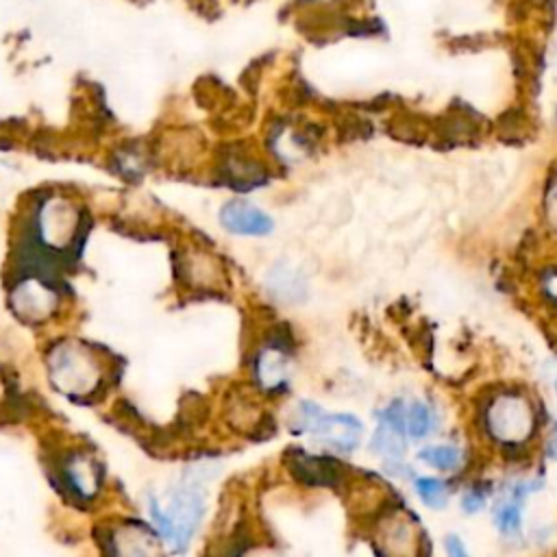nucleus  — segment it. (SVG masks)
Instances as JSON below:
<instances>
[{"mask_svg":"<svg viewBox=\"0 0 557 557\" xmlns=\"http://www.w3.org/2000/svg\"><path fill=\"white\" fill-rule=\"evenodd\" d=\"M446 553H448V557H470L468 550H466V546L461 544V540L455 537V535H451V537L446 540Z\"/></svg>","mask_w":557,"mask_h":557,"instance_id":"5701e85b","label":"nucleus"},{"mask_svg":"<svg viewBox=\"0 0 557 557\" xmlns=\"http://www.w3.org/2000/svg\"><path fill=\"white\" fill-rule=\"evenodd\" d=\"M422 461H427L433 468L440 470H455L461 464V451L451 446V444H438V446H427L418 455Z\"/></svg>","mask_w":557,"mask_h":557,"instance_id":"6ab92c4d","label":"nucleus"},{"mask_svg":"<svg viewBox=\"0 0 557 557\" xmlns=\"http://www.w3.org/2000/svg\"><path fill=\"white\" fill-rule=\"evenodd\" d=\"M377 542L385 557H418L422 548L416 522L401 511L379 524Z\"/></svg>","mask_w":557,"mask_h":557,"instance_id":"423d86ee","label":"nucleus"},{"mask_svg":"<svg viewBox=\"0 0 557 557\" xmlns=\"http://www.w3.org/2000/svg\"><path fill=\"white\" fill-rule=\"evenodd\" d=\"M416 492L420 496V501L433 509H440L446 505V485L433 477H422L416 481Z\"/></svg>","mask_w":557,"mask_h":557,"instance_id":"aec40b11","label":"nucleus"},{"mask_svg":"<svg viewBox=\"0 0 557 557\" xmlns=\"http://www.w3.org/2000/svg\"><path fill=\"white\" fill-rule=\"evenodd\" d=\"M183 275L190 279V283L207 286V283H214L220 279V268L214 257H210L207 253L201 251V253H192L186 257Z\"/></svg>","mask_w":557,"mask_h":557,"instance_id":"f3484780","label":"nucleus"},{"mask_svg":"<svg viewBox=\"0 0 557 557\" xmlns=\"http://www.w3.org/2000/svg\"><path fill=\"white\" fill-rule=\"evenodd\" d=\"M290 342L273 340L255 357V377L264 390H281L288 385L290 377Z\"/></svg>","mask_w":557,"mask_h":557,"instance_id":"1a4fd4ad","label":"nucleus"},{"mask_svg":"<svg viewBox=\"0 0 557 557\" xmlns=\"http://www.w3.org/2000/svg\"><path fill=\"white\" fill-rule=\"evenodd\" d=\"M53 383L68 396H84L99 388L101 362L84 344H58L49 359Z\"/></svg>","mask_w":557,"mask_h":557,"instance_id":"f03ea898","label":"nucleus"},{"mask_svg":"<svg viewBox=\"0 0 557 557\" xmlns=\"http://www.w3.org/2000/svg\"><path fill=\"white\" fill-rule=\"evenodd\" d=\"M55 305H58V294L49 286H45L36 279H29V281L16 286V290H14L16 314L29 322L47 320L49 316H53Z\"/></svg>","mask_w":557,"mask_h":557,"instance_id":"9b49d317","label":"nucleus"},{"mask_svg":"<svg viewBox=\"0 0 557 557\" xmlns=\"http://www.w3.org/2000/svg\"><path fill=\"white\" fill-rule=\"evenodd\" d=\"M266 286H268V292L273 299H277L279 303H301L307 294V283H305V277L290 268L288 264H281V266H275L270 273H268V279H266Z\"/></svg>","mask_w":557,"mask_h":557,"instance_id":"ddd939ff","label":"nucleus"},{"mask_svg":"<svg viewBox=\"0 0 557 557\" xmlns=\"http://www.w3.org/2000/svg\"><path fill=\"white\" fill-rule=\"evenodd\" d=\"M296 422L301 431L314 433L327 446L336 451H353L359 444L362 425L349 414H325L314 403H301L296 412Z\"/></svg>","mask_w":557,"mask_h":557,"instance_id":"20e7f679","label":"nucleus"},{"mask_svg":"<svg viewBox=\"0 0 557 557\" xmlns=\"http://www.w3.org/2000/svg\"><path fill=\"white\" fill-rule=\"evenodd\" d=\"M205 514V494L199 483L183 481L166 505L160 501H151V518L157 531L173 544L175 550H186L190 540L194 537Z\"/></svg>","mask_w":557,"mask_h":557,"instance_id":"f257e3e1","label":"nucleus"},{"mask_svg":"<svg viewBox=\"0 0 557 557\" xmlns=\"http://www.w3.org/2000/svg\"><path fill=\"white\" fill-rule=\"evenodd\" d=\"M227 179L238 190H253L259 186H266L268 173L262 166V162L249 157V155H233L225 164Z\"/></svg>","mask_w":557,"mask_h":557,"instance_id":"dca6fc26","label":"nucleus"},{"mask_svg":"<svg viewBox=\"0 0 557 557\" xmlns=\"http://www.w3.org/2000/svg\"><path fill=\"white\" fill-rule=\"evenodd\" d=\"M114 557H162V553L144 527L127 524L114 540Z\"/></svg>","mask_w":557,"mask_h":557,"instance_id":"2eb2a0df","label":"nucleus"},{"mask_svg":"<svg viewBox=\"0 0 557 557\" xmlns=\"http://www.w3.org/2000/svg\"><path fill=\"white\" fill-rule=\"evenodd\" d=\"M483 507V494H479L477 490L474 492H468L464 496V509L466 511H479Z\"/></svg>","mask_w":557,"mask_h":557,"instance_id":"b1692460","label":"nucleus"},{"mask_svg":"<svg viewBox=\"0 0 557 557\" xmlns=\"http://www.w3.org/2000/svg\"><path fill=\"white\" fill-rule=\"evenodd\" d=\"M531 483H516L498 503L494 509V520L501 533L509 537L520 535V518H522V501L531 492Z\"/></svg>","mask_w":557,"mask_h":557,"instance_id":"4468645a","label":"nucleus"},{"mask_svg":"<svg viewBox=\"0 0 557 557\" xmlns=\"http://www.w3.org/2000/svg\"><path fill=\"white\" fill-rule=\"evenodd\" d=\"M548 455H550L553 459H557V429L553 431V435H550V440H548Z\"/></svg>","mask_w":557,"mask_h":557,"instance_id":"393cba45","label":"nucleus"},{"mask_svg":"<svg viewBox=\"0 0 557 557\" xmlns=\"http://www.w3.org/2000/svg\"><path fill=\"white\" fill-rule=\"evenodd\" d=\"M435 425V416L433 409L427 403H412V407L405 414V429L412 438L420 440L425 435H429L433 431Z\"/></svg>","mask_w":557,"mask_h":557,"instance_id":"a211bd4d","label":"nucleus"},{"mask_svg":"<svg viewBox=\"0 0 557 557\" xmlns=\"http://www.w3.org/2000/svg\"><path fill=\"white\" fill-rule=\"evenodd\" d=\"M79 223V212L68 199H47L36 212V233L53 251H64L73 244Z\"/></svg>","mask_w":557,"mask_h":557,"instance_id":"39448f33","label":"nucleus"},{"mask_svg":"<svg viewBox=\"0 0 557 557\" xmlns=\"http://www.w3.org/2000/svg\"><path fill=\"white\" fill-rule=\"evenodd\" d=\"M485 427L503 444H522L535 427L531 403L514 392L496 396L485 414Z\"/></svg>","mask_w":557,"mask_h":557,"instance_id":"7ed1b4c3","label":"nucleus"},{"mask_svg":"<svg viewBox=\"0 0 557 557\" xmlns=\"http://www.w3.org/2000/svg\"><path fill=\"white\" fill-rule=\"evenodd\" d=\"M372 451L390 461H398L405 453V414L403 405H390L381 418L372 438Z\"/></svg>","mask_w":557,"mask_h":557,"instance_id":"9d476101","label":"nucleus"},{"mask_svg":"<svg viewBox=\"0 0 557 557\" xmlns=\"http://www.w3.org/2000/svg\"><path fill=\"white\" fill-rule=\"evenodd\" d=\"M62 474H64L68 490H73L81 498H92L101 490L103 472L90 455L77 453V455L68 457L62 468Z\"/></svg>","mask_w":557,"mask_h":557,"instance_id":"f8f14e48","label":"nucleus"},{"mask_svg":"<svg viewBox=\"0 0 557 557\" xmlns=\"http://www.w3.org/2000/svg\"><path fill=\"white\" fill-rule=\"evenodd\" d=\"M546 218L557 229V177L550 181L546 190Z\"/></svg>","mask_w":557,"mask_h":557,"instance_id":"4be33fe9","label":"nucleus"},{"mask_svg":"<svg viewBox=\"0 0 557 557\" xmlns=\"http://www.w3.org/2000/svg\"><path fill=\"white\" fill-rule=\"evenodd\" d=\"M220 225L233 236L262 238L275 227L273 218L246 201H229L220 210Z\"/></svg>","mask_w":557,"mask_h":557,"instance_id":"0eeeda50","label":"nucleus"},{"mask_svg":"<svg viewBox=\"0 0 557 557\" xmlns=\"http://www.w3.org/2000/svg\"><path fill=\"white\" fill-rule=\"evenodd\" d=\"M286 464L296 481L303 485H314V488H333L342 481L340 468L327 459V457H316L303 451H290L286 457Z\"/></svg>","mask_w":557,"mask_h":557,"instance_id":"6e6552de","label":"nucleus"},{"mask_svg":"<svg viewBox=\"0 0 557 557\" xmlns=\"http://www.w3.org/2000/svg\"><path fill=\"white\" fill-rule=\"evenodd\" d=\"M540 290L544 294V299L557 307V266H550L542 273V279H540Z\"/></svg>","mask_w":557,"mask_h":557,"instance_id":"412c9836","label":"nucleus"}]
</instances>
